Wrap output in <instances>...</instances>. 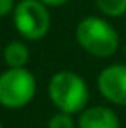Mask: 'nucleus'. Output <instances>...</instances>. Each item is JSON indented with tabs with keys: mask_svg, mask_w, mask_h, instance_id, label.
Segmentation results:
<instances>
[{
	"mask_svg": "<svg viewBox=\"0 0 126 128\" xmlns=\"http://www.w3.org/2000/svg\"><path fill=\"white\" fill-rule=\"evenodd\" d=\"M95 5L109 18H121L126 14V0H95Z\"/></svg>",
	"mask_w": 126,
	"mask_h": 128,
	"instance_id": "nucleus-8",
	"label": "nucleus"
},
{
	"mask_svg": "<svg viewBox=\"0 0 126 128\" xmlns=\"http://www.w3.org/2000/svg\"><path fill=\"white\" fill-rule=\"evenodd\" d=\"M14 26L26 40H40L50 30L48 7L40 0H21L14 7Z\"/></svg>",
	"mask_w": 126,
	"mask_h": 128,
	"instance_id": "nucleus-4",
	"label": "nucleus"
},
{
	"mask_svg": "<svg viewBox=\"0 0 126 128\" xmlns=\"http://www.w3.org/2000/svg\"><path fill=\"white\" fill-rule=\"evenodd\" d=\"M97 88L105 100L126 106V64H111L97 76Z\"/></svg>",
	"mask_w": 126,
	"mask_h": 128,
	"instance_id": "nucleus-5",
	"label": "nucleus"
},
{
	"mask_svg": "<svg viewBox=\"0 0 126 128\" xmlns=\"http://www.w3.org/2000/svg\"><path fill=\"white\" fill-rule=\"evenodd\" d=\"M74 36L78 45L86 54L99 59L114 56L119 48V33L104 18L97 16L83 18L76 26Z\"/></svg>",
	"mask_w": 126,
	"mask_h": 128,
	"instance_id": "nucleus-1",
	"label": "nucleus"
},
{
	"mask_svg": "<svg viewBox=\"0 0 126 128\" xmlns=\"http://www.w3.org/2000/svg\"><path fill=\"white\" fill-rule=\"evenodd\" d=\"M47 128H74V120L71 118V114L59 111L48 120Z\"/></svg>",
	"mask_w": 126,
	"mask_h": 128,
	"instance_id": "nucleus-9",
	"label": "nucleus"
},
{
	"mask_svg": "<svg viewBox=\"0 0 126 128\" xmlns=\"http://www.w3.org/2000/svg\"><path fill=\"white\" fill-rule=\"evenodd\" d=\"M3 61L9 68H26L29 61V48L19 40L9 42L3 48Z\"/></svg>",
	"mask_w": 126,
	"mask_h": 128,
	"instance_id": "nucleus-7",
	"label": "nucleus"
},
{
	"mask_svg": "<svg viewBox=\"0 0 126 128\" xmlns=\"http://www.w3.org/2000/svg\"><path fill=\"white\" fill-rule=\"evenodd\" d=\"M48 97L59 111L67 114L81 112L90 99V90L83 78L69 69L57 71L48 82Z\"/></svg>",
	"mask_w": 126,
	"mask_h": 128,
	"instance_id": "nucleus-2",
	"label": "nucleus"
},
{
	"mask_svg": "<svg viewBox=\"0 0 126 128\" xmlns=\"http://www.w3.org/2000/svg\"><path fill=\"white\" fill-rule=\"evenodd\" d=\"M36 94V80L26 68H9L0 74V104L9 109L28 106Z\"/></svg>",
	"mask_w": 126,
	"mask_h": 128,
	"instance_id": "nucleus-3",
	"label": "nucleus"
},
{
	"mask_svg": "<svg viewBox=\"0 0 126 128\" xmlns=\"http://www.w3.org/2000/svg\"><path fill=\"white\" fill-rule=\"evenodd\" d=\"M40 2H43L47 7H61L64 4H67L69 0H40Z\"/></svg>",
	"mask_w": 126,
	"mask_h": 128,
	"instance_id": "nucleus-11",
	"label": "nucleus"
},
{
	"mask_svg": "<svg viewBox=\"0 0 126 128\" xmlns=\"http://www.w3.org/2000/svg\"><path fill=\"white\" fill-rule=\"evenodd\" d=\"M0 128H2V125H0Z\"/></svg>",
	"mask_w": 126,
	"mask_h": 128,
	"instance_id": "nucleus-12",
	"label": "nucleus"
},
{
	"mask_svg": "<svg viewBox=\"0 0 126 128\" xmlns=\"http://www.w3.org/2000/svg\"><path fill=\"white\" fill-rule=\"evenodd\" d=\"M78 128H119V118L111 107H85L80 112Z\"/></svg>",
	"mask_w": 126,
	"mask_h": 128,
	"instance_id": "nucleus-6",
	"label": "nucleus"
},
{
	"mask_svg": "<svg viewBox=\"0 0 126 128\" xmlns=\"http://www.w3.org/2000/svg\"><path fill=\"white\" fill-rule=\"evenodd\" d=\"M14 0H0V18H5L14 10Z\"/></svg>",
	"mask_w": 126,
	"mask_h": 128,
	"instance_id": "nucleus-10",
	"label": "nucleus"
}]
</instances>
